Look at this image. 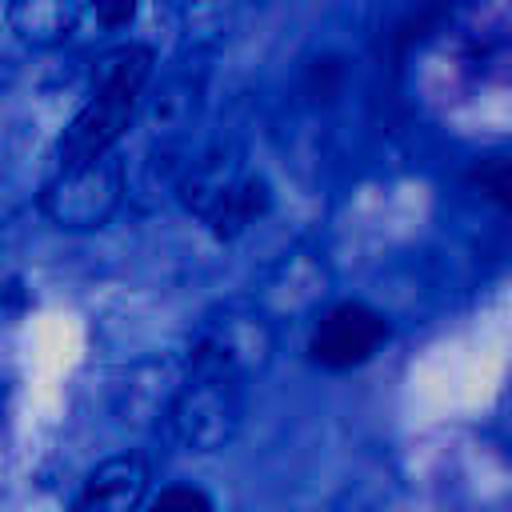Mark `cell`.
<instances>
[{
  "label": "cell",
  "mask_w": 512,
  "mask_h": 512,
  "mask_svg": "<svg viewBox=\"0 0 512 512\" xmlns=\"http://www.w3.org/2000/svg\"><path fill=\"white\" fill-rule=\"evenodd\" d=\"M152 508L156 512H168V508H200V512H208L212 500L204 492H196V488H164L160 496H152Z\"/></svg>",
  "instance_id": "10"
},
{
  "label": "cell",
  "mask_w": 512,
  "mask_h": 512,
  "mask_svg": "<svg viewBox=\"0 0 512 512\" xmlns=\"http://www.w3.org/2000/svg\"><path fill=\"white\" fill-rule=\"evenodd\" d=\"M164 416L172 424V436L184 448L216 452L240 432V416H244L240 380L216 376V372H184Z\"/></svg>",
  "instance_id": "2"
},
{
  "label": "cell",
  "mask_w": 512,
  "mask_h": 512,
  "mask_svg": "<svg viewBox=\"0 0 512 512\" xmlns=\"http://www.w3.org/2000/svg\"><path fill=\"white\" fill-rule=\"evenodd\" d=\"M264 208H268V188H264V180H256V176H236L232 188H228V192L216 200V208L208 212V220H212L216 236H236V232H244Z\"/></svg>",
  "instance_id": "8"
},
{
  "label": "cell",
  "mask_w": 512,
  "mask_h": 512,
  "mask_svg": "<svg viewBox=\"0 0 512 512\" xmlns=\"http://www.w3.org/2000/svg\"><path fill=\"white\" fill-rule=\"evenodd\" d=\"M92 4H96L100 24H108V28H124L136 16V0H92Z\"/></svg>",
  "instance_id": "11"
},
{
  "label": "cell",
  "mask_w": 512,
  "mask_h": 512,
  "mask_svg": "<svg viewBox=\"0 0 512 512\" xmlns=\"http://www.w3.org/2000/svg\"><path fill=\"white\" fill-rule=\"evenodd\" d=\"M472 184H480V192H488L500 208H508V160L504 156H488L472 168Z\"/></svg>",
  "instance_id": "9"
},
{
  "label": "cell",
  "mask_w": 512,
  "mask_h": 512,
  "mask_svg": "<svg viewBox=\"0 0 512 512\" xmlns=\"http://www.w3.org/2000/svg\"><path fill=\"white\" fill-rule=\"evenodd\" d=\"M384 340H388V320L360 300H344L320 316V324L312 328L308 352L324 368H356Z\"/></svg>",
  "instance_id": "5"
},
{
  "label": "cell",
  "mask_w": 512,
  "mask_h": 512,
  "mask_svg": "<svg viewBox=\"0 0 512 512\" xmlns=\"http://www.w3.org/2000/svg\"><path fill=\"white\" fill-rule=\"evenodd\" d=\"M8 28L28 48H56L76 32V0H8Z\"/></svg>",
  "instance_id": "7"
},
{
  "label": "cell",
  "mask_w": 512,
  "mask_h": 512,
  "mask_svg": "<svg viewBox=\"0 0 512 512\" xmlns=\"http://www.w3.org/2000/svg\"><path fill=\"white\" fill-rule=\"evenodd\" d=\"M152 64H156V56L148 44H120L96 60L92 92L56 140L60 168L88 164V160L104 156L124 136V128L132 124V112L140 104L144 80L152 76Z\"/></svg>",
  "instance_id": "1"
},
{
  "label": "cell",
  "mask_w": 512,
  "mask_h": 512,
  "mask_svg": "<svg viewBox=\"0 0 512 512\" xmlns=\"http://www.w3.org/2000/svg\"><path fill=\"white\" fill-rule=\"evenodd\" d=\"M148 492V464L136 452L124 456H108L104 464H96L84 476V488L76 496V508L84 512H128L144 500Z\"/></svg>",
  "instance_id": "6"
},
{
  "label": "cell",
  "mask_w": 512,
  "mask_h": 512,
  "mask_svg": "<svg viewBox=\"0 0 512 512\" xmlns=\"http://www.w3.org/2000/svg\"><path fill=\"white\" fill-rule=\"evenodd\" d=\"M272 356V332L264 320L256 316H224L212 320L200 340L188 352V372H216V376H232V380H248L252 372H260Z\"/></svg>",
  "instance_id": "4"
},
{
  "label": "cell",
  "mask_w": 512,
  "mask_h": 512,
  "mask_svg": "<svg viewBox=\"0 0 512 512\" xmlns=\"http://www.w3.org/2000/svg\"><path fill=\"white\" fill-rule=\"evenodd\" d=\"M120 196H124V164L104 152L88 164L64 168L44 188L40 208L56 228L84 232V228L108 224V216L120 208Z\"/></svg>",
  "instance_id": "3"
}]
</instances>
